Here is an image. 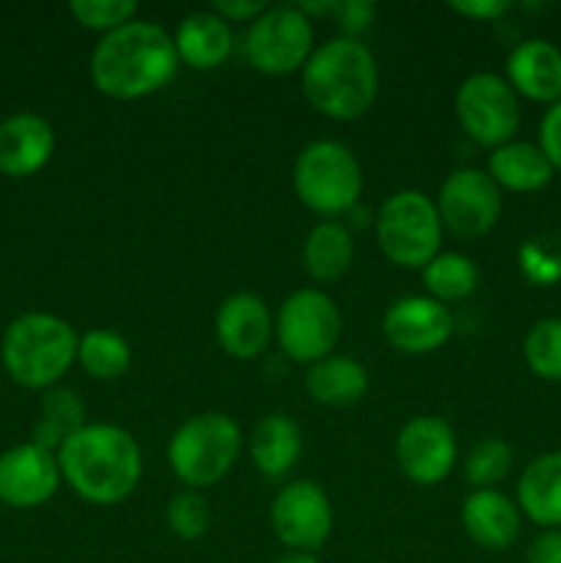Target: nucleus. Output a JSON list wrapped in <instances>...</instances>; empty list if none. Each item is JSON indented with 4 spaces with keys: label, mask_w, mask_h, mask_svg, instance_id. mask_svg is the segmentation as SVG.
Instances as JSON below:
<instances>
[{
    "label": "nucleus",
    "mask_w": 561,
    "mask_h": 563,
    "mask_svg": "<svg viewBox=\"0 0 561 563\" xmlns=\"http://www.w3.org/2000/svg\"><path fill=\"white\" fill-rule=\"evenodd\" d=\"M275 339L280 352L300 366H314L333 355L341 339V311L322 289H297L280 302L275 317Z\"/></svg>",
    "instance_id": "6e6552de"
},
{
    "label": "nucleus",
    "mask_w": 561,
    "mask_h": 563,
    "mask_svg": "<svg viewBox=\"0 0 561 563\" xmlns=\"http://www.w3.org/2000/svg\"><path fill=\"white\" fill-rule=\"evenodd\" d=\"M374 234L391 264L402 269H424L443 245V223L435 198L421 190L394 192L377 209Z\"/></svg>",
    "instance_id": "0eeeda50"
},
{
    "label": "nucleus",
    "mask_w": 561,
    "mask_h": 563,
    "mask_svg": "<svg viewBox=\"0 0 561 563\" xmlns=\"http://www.w3.org/2000/svg\"><path fill=\"white\" fill-rule=\"evenodd\" d=\"M58 456L36 443H22L0 454V504L9 509H38L61 487Z\"/></svg>",
    "instance_id": "2eb2a0df"
},
{
    "label": "nucleus",
    "mask_w": 561,
    "mask_h": 563,
    "mask_svg": "<svg viewBox=\"0 0 561 563\" xmlns=\"http://www.w3.org/2000/svg\"><path fill=\"white\" fill-rule=\"evenodd\" d=\"M248 454L262 476L284 478L286 473L295 471L302 456V429L297 427L295 418L270 412L251 429Z\"/></svg>",
    "instance_id": "4be33fe9"
},
{
    "label": "nucleus",
    "mask_w": 561,
    "mask_h": 563,
    "mask_svg": "<svg viewBox=\"0 0 561 563\" xmlns=\"http://www.w3.org/2000/svg\"><path fill=\"white\" fill-rule=\"evenodd\" d=\"M377 5L366 3V0H336V22L341 27V36L358 38L366 27H372Z\"/></svg>",
    "instance_id": "72a5a7b5"
},
{
    "label": "nucleus",
    "mask_w": 561,
    "mask_h": 563,
    "mask_svg": "<svg viewBox=\"0 0 561 563\" xmlns=\"http://www.w3.org/2000/svg\"><path fill=\"white\" fill-rule=\"evenodd\" d=\"M270 528L286 550L317 553L333 533V506L317 482H289L270 506Z\"/></svg>",
    "instance_id": "f8f14e48"
},
{
    "label": "nucleus",
    "mask_w": 561,
    "mask_h": 563,
    "mask_svg": "<svg viewBox=\"0 0 561 563\" xmlns=\"http://www.w3.org/2000/svg\"><path fill=\"white\" fill-rule=\"evenodd\" d=\"M517 264L534 286L561 284V231L531 236L517 251Z\"/></svg>",
    "instance_id": "7c9ffc66"
},
{
    "label": "nucleus",
    "mask_w": 561,
    "mask_h": 563,
    "mask_svg": "<svg viewBox=\"0 0 561 563\" xmlns=\"http://www.w3.org/2000/svg\"><path fill=\"white\" fill-rule=\"evenodd\" d=\"M435 207L446 231L462 240H476L495 229L504 209V196L487 170L457 168L440 185Z\"/></svg>",
    "instance_id": "9b49d317"
},
{
    "label": "nucleus",
    "mask_w": 561,
    "mask_h": 563,
    "mask_svg": "<svg viewBox=\"0 0 561 563\" xmlns=\"http://www.w3.org/2000/svg\"><path fill=\"white\" fill-rule=\"evenodd\" d=\"M457 432L446 418L416 416L399 429L394 443L396 465L407 482L438 487L457 465Z\"/></svg>",
    "instance_id": "ddd939ff"
},
{
    "label": "nucleus",
    "mask_w": 561,
    "mask_h": 563,
    "mask_svg": "<svg viewBox=\"0 0 561 563\" xmlns=\"http://www.w3.org/2000/svg\"><path fill=\"white\" fill-rule=\"evenodd\" d=\"M517 509L542 531L561 528V451H548L517 478Z\"/></svg>",
    "instance_id": "412c9836"
},
{
    "label": "nucleus",
    "mask_w": 561,
    "mask_h": 563,
    "mask_svg": "<svg viewBox=\"0 0 561 563\" xmlns=\"http://www.w3.org/2000/svg\"><path fill=\"white\" fill-rule=\"evenodd\" d=\"M165 522L182 542H196L212 526V506L198 489H182L165 506Z\"/></svg>",
    "instance_id": "2f4dec72"
},
{
    "label": "nucleus",
    "mask_w": 561,
    "mask_h": 563,
    "mask_svg": "<svg viewBox=\"0 0 561 563\" xmlns=\"http://www.w3.org/2000/svg\"><path fill=\"white\" fill-rule=\"evenodd\" d=\"M526 366L548 383H561V319H539L522 339Z\"/></svg>",
    "instance_id": "c85d7f7f"
},
{
    "label": "nucleus",
    "mask_w": 561,
    "mask_h": 563,
    "mask_svg": "<svg viewBox=\"0 0 561 563\" xmlns=\"http://www.w3.org/2000/svg\"><path fill=\"white\" fill-rule=\"evenodd\" d=\"M297 201L324 220L350 214L363 196V168L341 141H311L300 148L292 168Z\"/></svg>",
    "instance_id": "423d86ee"
},
{
    "label": "nucleus",
    "mask_w": 561,
    "mask_h": 563,
    "mask_svg": "<svg viewBox=\"0 0 561 563\" xmlns=\"http://www.w3.org/2000/svg\"><path fill=\"white\" fill-rule=\"evenodd\" d=\"M77 330L47 311H28L6 328L0 357L6 374L28 390H50L77 363Z\"/></svg>",
    "instance_id": "20e7f679"
},
{
    "label": "nucleus",
    "mask_w": 561,
    "mask_h": 563,
    "mask_svg": "<svg viewBox=\"0 0 561 563\" xmlns=\"http://www.w3.org/2000/svg\"><path fill=\"white\" fill-rule=\"evenodd\" d=\"M77 366L99 383H110L130 372L132 346L110 328H91L77 341Z\"/></svg>",
    "instance_id": "bb28decb"
},
{
    "label": "nucleus",
    "mask_w": 561,
    "mask_h": 563,
    "mask_svg": "<svg viewBox=\"0 0 561 563\" xmlns=\"http://www.w3.org/2000/svg\"><path fill=\"white\" fill-rule=\"evenodd\" d=\"M275 333L267 302L253 291H234L215 313V339L234 361H256Z\"/></svg>",
    "instance_id": "dca6fc26"
},
{
    "label": "nucleus",
    "mask_w": 561,
    "mask_h": 563,
    "mask_svg": "<svg viewBox=\"0 0 561 563\" xmlns=\"http://www.w3.org/2000/svg\"><path fill=\"white\" fill-rule=\"evenodd\" d=\"M460 520L473 544L484 550H509L520 539L522 515L515 500L501 489H473L462 500Z\"/></svg>",
    "instance_id": "6ab92c4d"
},
{
    "label": "nucleus",
    "mask_w": 561,
    "mask_h": 563,
    "mask_svg": "<svg viewBox=\"0 0 561 563\" xmlns=\"http://www.w3.org/2000/svg\"><path fill=\"white\" fill-rule=\"evenodd\" d=\"M209 11H215V14L220 16V20H226L229 25H240V22H245V25H251L253 20H258V16L267 11V3L264 0H212L209 3Z\"/></svg>",
    "instance_id": "c9c22d12"
},
{
    "label": "nucleus",
    "mask_w": 561,
    "mask_h": 563,
    "mask_svg": "<svg viewBox=\"0 0 561 563\" xmlns=\"http://www.w3.org/2000/svg\"><path fill=\"white\" fill-rule=\"evenodd\" d=\"M537 146L542 148L556 174H561V99L544 110L542 121H539Z\"/></svg>",
    "instance_id": "f704fd0d"
},
{
    "label": "nucleus",
    "mask_w": 561,
    "mask_h": 563,
    "mask_svg": "<svg viewBox=\"0 0 561 563\" xmlns=\"http://www.w3.org/2000/svg\"><path fill=\"white\" fill-rule=\"evenodd\" d=\"M421 280L424 289H427V297L449 306V302L465 300V297H471L479 289V267L465 253L440 251L421 269Z\"/></svg>",
    "instance_id": "cd10ccee"
},
{
    "label": "nucleus",
    "mask_w": 561,
    "mask_h": 563,
    "mask_svg": "<svg viewBox=\"0 0 561 563\" xmlns=\"http://www.w3.org/2000/svg\"><path fill=\"white\" fill-rule=\"evenodd\" d=\"M454 113L462 132L490 152L515 141L520 130V97L495 71H476L460 82Z\"/></svg>",
    "instance_id": "1a4fd4ad"
},
{
    "label": "nucleus",
    "mask_w": 561,
    "mask_h": 563,
    "mask_svg": "<svg viewBox=\"0 0 561 563\" xmlns=\"http://www.w3.org/2000/svg\"><path fill=\"white\" fill-rule=\"evenodd\" d=\"M300 86L306 102L324 119H363L380 91L377 58L361 38H328L300 69Z\"/></svg>",
    "instance_id": "7ed1b4c3"
},
{
    "label": "nucleus",
    "mask_w": 561,
    "mask_h": 563,
    "mask_svg": "<svg viewBox=\"0 0 561 563\" xmlns=\"http://www.w3.org/2000/svg\"><path fill=\"white\" fill-rule=\"evenodd\" d=\"M449 9L471 22H495L506 16L512 3L509 0H457V3H449Z\"/></svg>",
    "instance_id": "e433bc0d"
},
{
    "label": "nucleus",
    "mask_w": 561,
    "mask_h": 563,
    "mask_svg": "<svg viewBox=\"0 0 561 563\" xmlns=\"http://www.w3.org/2000/svg\"><path fill=\"white\" fill-rule=\"evenodd\" d=\"M55 456L66 487L94 506L121 504L143 476L141 445L116 423H86Z\"/></svg>",
    "instance_id": "f03ea898"
},
{
    "label": "nucleus",
    "mask_w": 561,
    "mask_h": 563,
    "mask_svg": "<svg viewBox=\"0 0 561 563\" xmlns=\"http://www.w3.org/2000/svg\"><path fill=\"white\" fill-rule=\"evenodd\" d=\"M174 33L148 20H132L94 47L88 75L102 97L135 102L163 91L179 71Z\"/></svg>",
    "instance_id": "f257e3e1"
},
{
    "label": "nucleus",
    "mask_w": 561,
    "mask_h": 563,
    "mask_svg": "<svg viewBox=\"0 0 561 563\" xmlns=\"http://www.w3.org/2000/svg\"><path fill=\"white\" fill-rule=\"evenodd\" d=\"M504 77L517 97L550 108L561 99V49L548 38H526L506 58Z\"/></svg>",
    "instance_id": "a211bd4d"
},
{
    "label": "nucleus",
    "mask_w": 561,
    "mask_h": 563,
    "mask_svg": "<svg viewBox=\"0 0 561 563\" xmlns=\"http://www.w3.org/2000/svg\"><path fill=\"white\" fill-rule=\"evenodd\" d=\"M355 262V242L350 225L339 220H319L302 242V267L317 284H336Z\"/></svg>",
    "instance_id": "393cba45"
},
{
    "label": "nucleus",
    "mask_w": 561,
    "mask_h": 563,
    "mask_svg": "<svg viewBox=\"0 0 561 563\" xmlns=\"http://www.w3.org/2000/svg\"><path fill=\"white\" fill-rule=\"evenodd\" d=\"M174 47L179 64L196 71H212L234 53V27L209 9L193 11L176 25Z\"/></svg>",
    "instance_id": "aec40b11"
},
{
    "label": "nucleus",
    "mask_w": 561,
    "mask_h": 563,
    "mask_svg": "<svg viewBox=\"0 0 561 563\" xmlns=\"http://www.w3.org/2000/svg\"><path fill=\"white\" fill-rule=\"evenodd\" d=\"M314 47V25L297 5H267V11L248 25L242 44L248 64L270 77L300 71Z\"/></svg>",
    "instance_id": "9d476101"
},
{
    "label": "nucleus",
    "mask_w": 561,
    "mask_h": 563,
    "mask_svg": "<svg viewBox=\"0 0 561 563\" xmlns=\"http://www.w3.org/2000/svg\"><path fill=\"white\" fill-rule=\"evenodd\" d=\"M487 174L501 192H539L553 181L556 170L537 143L515 137L490 152Z\"/></svg>",
    "instance_id": "5701e85b"
},
{
    "label": "nucleus",
    "mask_w": 561,
    "mask_h": 563,
    "mask_svg": "<svg viewBox=\"0 0 561 563\" xmlns=\"http://www.w3.org/2000/svg\"><path fill=\"white\" fill-rule=\"evenodd\" d=\"M69 14L86 31L108 36V33L119 31L127 22L135 20L138 3L135 0H75V3H69Z\"/></svg>",
    "instance_id": "473e14b6"
},
{
    "label": "nucleus",
    "mask_w": 561,
    "mask_h": 563,
    "mask_svg": "<svg viewBox=\"0 0 561 563\" xmlns=\"http://www.w3.org/2000/svg\"><path fill=\"white\" fill-rule=\"evenodd\" d=\"M526 563H561V528L539 531L526 548Z\"/></svg>",
    "instance_id": "4c0bfd02"
},
{
    "label": "nucleus",
    "mask_w": 561,
    "mask_h": 563,
    "mask_svg": "<svg viewBox=\"0 0 561 563\" xmlns=\"http://www.w3.org/2000/svg\"><path fill=\"white\" fill-rule=\"evenodd\" d=\"M512 462H515V454H512V445L506 440L484 438L468 451L462 473L473 489H495V484L509 476Z\"/></svg>",
    "instance_id": "c756f323"
},
{
    "label": "nucleus",
    "mask_w": 561,
    "mask_h": 563,
    "mask_svg": "<svg viewBox=\"0 0 561 563\" xmlns=\"http://www.w3.org/2000/svg\"><path fill=\"white\" fill-rule=\"evenodd\" d=\"M369 372L350 355H328L308 366L306 394L322 407H350L366 396Z\"/></svg>",
    "instance_id": "b1692460"
},
{
    "label": "nucleus",
    "mask_w": 561,
    "mask_h": 563,
    "mask_svg": "<svg viewBox=\"0 0 561 563\" xmlns=\"http://www.w3.org/2000/svg\"><path fill=\"white\" fill-rule=\"evenodd\" d=\"M454 333L449 306L427 295H407L383 313V339L402 355H429Z\"/></svg>",
    "instance_id": "4468645a"
},
{
    "label": "nucleus",
    "mask_w": 561,
    "mask_h": 563,
    "mask_svg": "<svg viewBox=\"0 0 561 563\" xmlns=\"http://www.w3.org/2000/svg\"><path fill=\"white\" fill-rule=\"evenodd\" d=\"M273 563H322L317 553H302V550H286Z\"/></svg>",
    "instance_id": "58836bf2"
},
{
    "label": "nucleus",
    "mask_w": 561,
    "mask_h": 563,
    "mask_svg": "<svg viewBox=\"0 0 561 563\" xmlns=\"http://www.w3.org/2000/svg\"><path fill=\"white\" fill-rule=\"evenodd\" d=\"M240 423L226 412H198L182 421L168 440V465L185 489H207L223 482L240 460Z\"/></svg>",
    "instance_id": "39448f33"
},
{
    "label": "nucleus",
    "mask_w": 561,
    "mask_h": 563,
    "mask_svg": "<svg viewBox=\"0 0 561 563\" xmlns=\"http://www.w3.org/2000/svg\"><path fill=\"white\" fill-rule=\"evenodd\" d=\"M55 152V130L44 115L22 113L0 121V174L28 179L50 163Z\"/></svg>",
    "instance_id": "f3484780"
},
{
    "label": "nucleus",
    "mask_w": 561,
    "mask_h": 563,
    "mask_svg": "<svg viewBox=\"0 0 561 563\" xmlns=\"http://www.w3.org/2000/svg\"><path fill=\"white\" fill-rule=\"evenodd\" d=\"M82 427H86V405L80 401V396H77L75 390L58 388V385H55V388L44 390L31 443L58 454L61 445H64L72 434L80 432Z\"/></svg>",
    "instance_id": "a878e982"
}]
</instances>
